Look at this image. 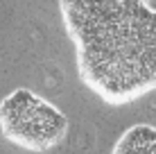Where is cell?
<instances>
[{
	"label": "cell",
	"instance_id": "6da1fadb",
	"mask_svg": "<svg viewBox=\"0 0 156 154\" xmlns=\"http://www.w3.org/2000/svg\"><path fill=\"white\" fill-rule=\"evenodd\" d=\"M79 79L111 107L156 91V12L147 0H61Z\"/></svg>",
	"mask_w": 156,
	"mask_h": 154
},
{
	"label": "cell",
	"instance_id": "7a4b0ae2",
	"mask_svg": "<svg viewBox=\"0 0 156 154\" xmlns=\"http://www.w3.org/2000/svg\"><path fill=\"white\" fill-rule=\"evenodd\" d=\"M68 129L66 113L30 88H16L0 100V134L20 150H55L66 141Z\"/></svg>",
	"mask_w": 156,
	"mask_h": 154
},
{
	"label": "cell",
	"instance_id": "3957f363",
	"mask_svg": "<svg viewBox=\"0 0 156 154\" xmlns=\"http://www.w3.org/2000/svg\"><path fill=\"white\" fill-rule=\"evenodd\" d=\"M111 154H156V127L133 125L118 138Z\"/></svg>",
	"mask_w": 156,
	"mask_h": 154
}]
</instances>
